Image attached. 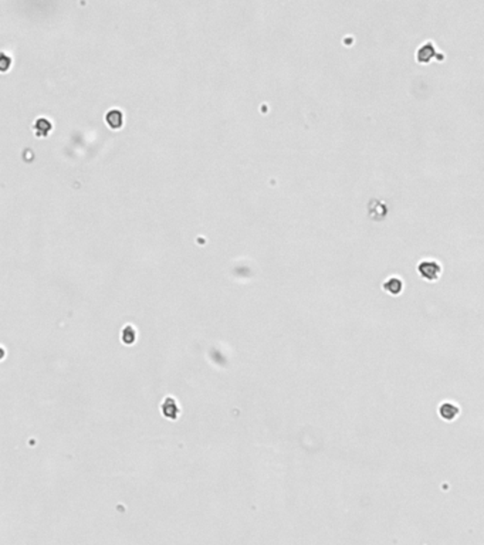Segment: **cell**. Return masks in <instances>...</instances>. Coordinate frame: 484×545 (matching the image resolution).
Returning <instances> with one entry per match:
<instances>
[{"instance_id":"6da1fadb","label":"cell","mask_w":484,"mask_h":545,"mask_svg":"<svg viewBox=\"0 0 484 545\" xmlns=\"http://www.w3.org/2000/svg\"><path fill=\"white\" fill-rule=\"evenodd\" d=\"M417 270H419V273L423 279L429 280V281H435L440 276L441 266L440 263L436 261V260H422L420 264L417 266Z\"/></svg>"},{"instance_id":"7a4b0ae2","label":"cell","mask_w":484,"mask_h":545,"mask_svg":"<svg viewBox=\"0 0 484 545\" xmlns=\"http://www.w3.org/2000/svg\"><path fill=\"white\" fill-rule=\"evenodd\" d=\"M438 57H439L440 60L444 58L443 54H439V50L436 48V46H435L432 42L423 43V44L419 47V50L416 51V60H417L419 63H429L432 58H438Z\"/></svg>"},{"instance_id":"3957f363","label":"cell","mask_w":484,"mask_h":545,"mask_svg":"<svg viewBox=\"0 0 484 545\" xmlns=\"http://www.w3.org/2000/svg\"><path fill=\"white\" fill-rule=\"evenodd\" d=\"M105 121L110 125V128L119 129V128H122V124H124V114H122V111L116 110V108L110 110V111L107 112V115H105Z\"/></svg>"},{"instance_id":"277c9868","label":"cell","mask_w":484,"mask_h":545,"mask_svg":"<svg viewBox=\"0 0 484 545\" xmlns=\"http://www.w3.org/2000/svg\"><path fill=\"white\" fill-rule=\"evenodd\" d=\"M51 128H53V125H51V122H50V119H47V118H37L36 119V122H34V125H33V131H34V134H36V137H39V138H44V137H47L48 135V132L51 131Z\"/></svg>"},{"instance_id":"5b68a950","label":"cell","mask_w":484,"mask_h":545,"mask_svg":"<svg viewBox=\"0 0 484 545\" xmlns=\"http://www.w3.org/2000/svg\"><path fill=\"white\" fill-rule=\"evenodd\" d=\"M162 412H163L165 418H168V419H172V420L176 419L178 415H179L178 405H176V402H175L172 398H166V399H165V402L162 403Z\"/></svg>"},{"instance_id":"8992f818","label":"cell","mask_w":484,"mask_h":545,"mask_svg":"<svg viewBox=\"0 0 484 545\" xmlns=\"http://www.w3.org/2000/svg\"><path fill=\"white\" fill-rule=\"evenodd\" d=\"M384 288L389 294L398 295L403 290V283L398 277H391V279H388L384 283Z\"/></svg>"},{"instance_id":"52a82bcc","label":"cell","mask_w":484,"mask_h":545,"mask_svg":"<svg viewBox=\"0 0 484 545\" xmlns=\"http://www.w3.org/2000/svg\"><path fill=\"white\" fill-rule=\"evenodd\" d=\"M439 412H440V416L444 420H453L459 413V409L452 403H443L439 409Z\"/></svg>"},{"instance_id":"ba28073f","label":"cell","mask_w":484,"mask_h":545,"mask_svg":"<svg viewBox=\"0 0 484 545\" xmlns=\"http://www.w3.org/2000/svg\"><path fill=\"white\" fill-rule=\"evenodd\" d=\"M135 338H137V332H135V330H134L131 325L125 327L124 331H122V341H124L125 344H132V342L135 341Z\"/></svg>"}]
</instances>
